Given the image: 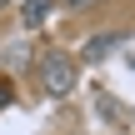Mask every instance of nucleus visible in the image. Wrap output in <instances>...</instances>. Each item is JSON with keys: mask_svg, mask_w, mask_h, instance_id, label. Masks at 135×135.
Here are the masks:
<instances>
[{"mask_svg": "<svg viewBox=\"0 0 135 135\" xmlns=\"http://www.w3.org/2000/svg\"><path fill=\"white\" fill-rule=\"evenodd\" d=\"M35 85H40L45 95H55V100L75 95V85H80V65H75V55H70V50H45V55L35 60Z\"/></svg>", "mask_w": 135, "mask_h": 135, "instance_id": "obj_1", "label": "nucleus"}, {"mask_svg": "<svg viewBox=\"0 0 135 135\" xmlns=\"http://www.w3.org/2000/svg\"><path fill=\"white\" fill-rule=\"evenodd\" d=\"M50 15V0H20V30H40Z\"/></svg>", "mask_w": 135, "mask_h": 135, "instance_id": "obj_3", "label": "nucleus"}, {"mask_svg": "<svg viewBox=\"0 0 135 135\" xmlns=\"http://www.w3.org/2000/svg\"><path fill=\"white\" fill-rule=\"evenodd\" d=\"M10 95H15V85H10V80H0V105H10Z\"/></svg>", "mask_w": 135, "mask_h": 135, "instance_id": "obj_4", "label": "nucleus"}, {"mask_svg": "<svg viewBox=\"0 0 135 135\" xmlns=\"http://www.w3.org/2000/svg\"><path fill=\"white\" fill-rule=\"evenodd\" d=\"M130 65H135V60H130Z\"/></svg>", "mask_w": 135, "mask_h": 135, "instance_id": "obj_6", "label": "nucleus"}, {"mask_svg": "<svg viewBox=\"0 0 135 135\" xmlns=\"http://www.w3.org/2000/svg\"><path fill=\"white\" fill-rule=\"evenodd\" d=\"M125 45V30H105V35H95V40H85L80 50H75V65H100L105 55H115Z\"/></svg>", "mask_w": 135, "mask_h": 135, "instance_id": "obj_2", "label": "nucleus"}, {"mask_svg": "<svg viewBox=\"0 0 135 135\" xmlns=\"http://www.w3.org/2000/svg\"><path fill=\"white\" fill-rule=\"evenodd\" d=\"M60 5H70V10H90V5H100V0H60Z\"/></svg>", "mask_w": 135, "mask_h": 135, "instance_id": "obj_5", "label": "nucleus"}]
</instances>
